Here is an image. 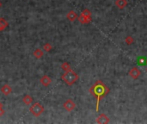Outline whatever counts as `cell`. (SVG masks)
Here are the masks:
<instances>
[{
	"mask_svg": "<svg viewBox=\"0 0 147 124\" xmlns=\"http://www.w3.org/2000/svg\"><path fill=\"white\" fill-rule=\"evenodd\" d=\"M115 5L117 6L119 9L122 10L127 5V1H126V0H116Z\"/></svg>",
	"mask_w": 147,
	"mask_h": 124,
	"instance_id": "obj_11",
	"label": "cell"
},
{
	"mask_svg": "<svg viewBox=\"0 0 147 124\" xmlns=\"http://www.w3.org/2000/svg\"><path fill=\"white\" fill-rule=\"evenodd\" d=\"M43 49H44V51H46V52H49V51H51V49H52V45L47 42V43H46L45 45H44Z\"/></svg>",
	"mask_w": 147,
	"mask_h": 124,
	"instance_id": "obj_16",
	"label": "cell"
},
{
	"mask_svg": "<svg viewBox=\"0 0 147 124\" xmlns=\"http://www.w3.org/2000/svg\"><path fill=\"white\" fill-rule=\"evenodd\" d=\"M78 21H79L80 23H82V24H87L91 22V17H86V16H84V14L81 13V15L78 17Z\"/></svg>",
	"mask_w": 147,
	"mask_h": 124,
	"instance_id": "obj_9",
	"label": "cell"
},
{
	"mask_svg": "<svg viewBox=\"0 0 147 124\" xmlns=\"http://www.w3.org/2000/svg\"><path fill=\"white\" fill-rule=\"evenodd\" d=\"M63 107H64V109H65V110L71 112V111H72L76 108V103H75V102L72 100V99H67V100L64 103Z\"/></svg>",
	"mask_w": 147,
	"mask_h": 124,
	"instance_id": "obj_4",
	"label": "cell"
},
{
	"mask_svg": "<svg viewBox=\"0 0 147 124\" xmlns=\"http://www.w3.org/2000/svg\"><path fill=\"white\" fill-rule=\"evenodd\" d=\"M1 92L3 93L5 96H9V95L12 92V88L11 87V85L8 84H5L1 88Z\"/></svg>",
	"mask_w": 147,
	"mask_h": 124,
	"instance_id": "obj_8",
	"label": "cell"
},
{
	"mask_svg": "<svg viewBox=\"0 0 147 124\" xmlns=\"http://www.w3.org/2000/svg\"><path fill=\"white\" fill-rule=\"evenodd\" d=\"M139 65H144L145 64V60L144 59H139V63H138Z\"/></svg>",
	"mask_w": 147,
	"mask_h": 124,
	"instance_id": "obj_18",
	"label": "cell"
},
{
	"mask_svg": "<svg viewBox=\"0 0 147 124\" xmlns=\"http://www.w3.org/2000/svg\"><path fill=\"white\" fill-rule=\"evenodd\" d=\"M61 78L63 79L64 81H65L66 85H72L73 84H75L77 81H78V75L73 70H71V69H69V70L65 71V73L62 75Z\"/></svg>",
	"mask_w": 147,
	"mask_h": 124,
	"instance_id": "obj_2",
	"label": "cell"
},
{
	"mask_svg": "<svg viewBox=\"0 0 147 124\" xmlns=\"http://www.w3.org/2000/svg\"><path fill=\"white\" fill-rule=\"evenodd\" d=\"M140 74H141V72H140V71L138 70V68H137V67H132L129 72V76L133 79L138 78Z\"/></svg>",
	"mask_w": 147,
	"mask_h": 124,
	"instance_id": "obj_6",
	"label": "cell"
},
{
	"mask_svg": "<svg viewBox=\"0 0 147 124\" xmlns=\"http://www.w3.org/2000/svg\"><path fill=\"white\" fill-rule=\"evenodd\" d=\"M61 68L63 69L64 71H67V70H69V69H71V67H70V65L68 64V63H66V62H65V63H63L62 64V66H61Z\"/></svg>",
	"mask_w": 147,
	"mask_h": 124,
	"instance_id": "obj_17",
	"label": "cell"
},
{
	"mask_svg": "<svg viewBox=\"0 0 147 124\" xmlns=\"http://www.w3.org/2000/svg\"><path fill=\"white\" fill-rule=\"evenodd\" d=\"M96 122L100 124H106L109 122V118L105 115V114H101L99 116L96 118Z\"/></svg>",
	"mask_w": 147,
	"mask_h": 124,
	"instance_id": "obj_7",
	"label": "cell"
},
{
	"mask_svg": "<svg viewBox=\"0 0 147 124\" xmlns=\"http://www.w3.org/2000/svg\"><path fill=\"white\" fill-rule=\"evenodd\" d=\"M66 18H67L69 21L74 22L77 19V18H78V14H77L75 11H69L67 13V15H66Z\"/></svg>",
	"mask_w": 147,
	"mask_h": 124,
	"instance_id": "obj_10",
	"label": "cell"
},
{
	"mask_svg": "<svg viewBox=\"0 0 147 124\" xmlns=\"http://www.w3.org/2000/svg\"><path fill=\"white\" fill-rule=\"evenodd\" d=\"M90 92L93 93L95 96L97 97V104H96V110H98V106H99V101L101 97L106 94V92H108V91H106V88L102 83L97 82L96 85L90 89Z\"/></svg>",
	"mask_w": 147,
	"mask_h": 124,
	"instance_id": "obj_1",
	"label": "cell"
},
{
	"mask_svg": "<svg viewBox=\"0 0 147 124\" xmlns=\"http://www.w3.org/2000/svg\"><path fill=\"white\" fill-rule=\"evenodd\" d=\"M125 42H126V43L127 44V45H131V44H132V42H134V40H133V38H132V36L129 35V36H127V37L126 38Z\"/></svg>",
	"mask_w": 147,
	"mask_h": 124,
	"instance_id": "obj_15",
	"label": "cell"
},
{
	"mask_svg": "<svg viewBox=\"0 0 147 124\" xmlns=\"http://www.w3.org/2000/svg\"><path fill=\"white\" fill-rule=\"evenodd\" d=\"M34 56L35 57L36 59H41L42 56H43V51L40 48H37L35 52H34Z\"/></svg>",
	"mask_w": 147,
	"mask_h": 124,
	"instance_id": "obj_14",
	"label": "cell"
},
{
	"mask_svg": "<svg viewBox=\"0 0 147 124\" xmlns=\"http://www.w3.org/2000/svg\"><path fill=\"white\" fill-rule=\"evenodd\" d=\"M1 6H2V3L0 2V7H1Z\"/></svg>",
	"mask_w": 147,
	"mask_h": 124,
	"instance_id": "obj_21",
	"label": "cell"
},
{
	"mask_svg": "<svg viewBox=\"0 0 147 124\" xmlns=\"http://www.w3.org/2000/svg\"><path fill=\"white\" fill-rule=\"evenodd\" d=\"M0 108H3V103L0 102Z\"/></svg>",
	"mask_w": 147,
	"mask_h": 124,
	"instance_id": "obj_20",
	"label": "cell"
},
{
	"mask_svg": "<svg viewBox=\"0 0 147 124\" xmlns=\"http://www.w3.org/2000/svg\"><path fill=\"white\" fill-rule=\"evenodd\" d=\"M5 113V109H3V108H0V116H2V115H4V114Z\"/></svg>",
	"mask_w": 147,
	"mask_h": 124,
	"instance_id": "obj_19",
	"label": "cell"
},
{
	"mask_svg": "<svg viewBox=\"0 0 147 124\" xmlns=\"http://www.w3.org/2000/svg\"><path fill=\"white\" fill-rule=\"evenodd\" d=\"M9 23H8L7 20H5V18H0V32L4 31L6 28L8 27Z\"/></svg>",
	"mask_w": 147,
	"mask_h": 124,
	"instance_id": "obj_12",
	"label": "cell"
},
{
	"mask_svg": "<svg viewBox=\"0 0 147 124\" xmlns=\"http://www.w3.org/2000/svg\"><path fill=\"white\" fill-rule=\"evenodd\" d=\"M23 102L26 105H29V104H31L32 102H33V98H32V97L29 96V95H26V96L23 97Z\"/></svg>",
	"mask_w": 147,
	"mask_h": 124,
	"instance_id": "obj_13",
	"label": "cell"
},
{
	"mask_svg": "<svg viewBox=\"0 0 147 124\" xmlns=\"http://www.w3.org/2000/svg\"><path fill=\"white\" fill-rule=\"evenodd\" d=\"M40 83L44 87H47L52 84V78L49 76H47V75H45V76H43L40 79Z\"/></svg>",
	"mask_w": 147,
	"mask_h": 124,
	"instance_id": "obj_5",
	"label": "cell"
},
{
	"mask_svg": "<svg viewBox=\"0 0 147 124\" xmlns=\"http://www.w3.org/2000/svg\"><path fill=\"white\" fill-rule=\"evenodd\" d=\"M29 111L31 112L32 115H35V116H40V115L45 111V109H44V106L41 103H35L29 108Z\"/></svg>",
	"mask_w": 147,
	"mask_h": 124,
	"instance_id": "obj_3",
	"label": "cell"
},
{
	"mask_svg": "<svg viewBox=\"0 0 147 124\" xmlns=\"http://www.w3.org/2000/svg\"><path fill=\"white\" fill-rule=\"evenodd\" d=\"M146 72H147V68H146Z\"/></svg>",
	"mask_w": 147,
	"mask_h": 124,
	"instance_id": "obj_22",
	"label": "cell"
}]
</instances>
